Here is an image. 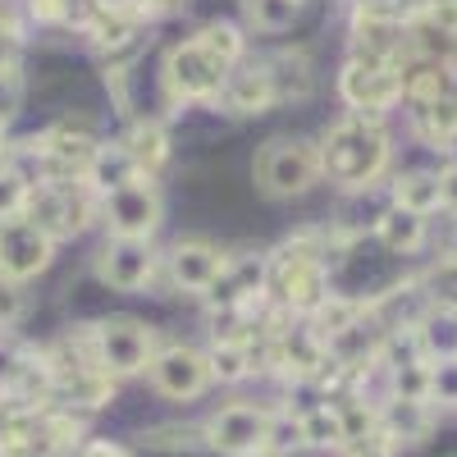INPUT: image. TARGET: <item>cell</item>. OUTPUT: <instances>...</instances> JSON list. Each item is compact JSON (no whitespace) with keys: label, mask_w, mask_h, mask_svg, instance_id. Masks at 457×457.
<instances>
[{"label":"cell","mask_w":457,"mask_h":457,"mask_svg":"<svg viewBox=\"0 0 457 457\" xmlns=\"http://www.w3.org/2000/svg\"><path fill=\"white\" fill-rule=\"evenodd\" d=\"M320 156V174H329V183L338 187H370L379 174L389 165V137L379 129L370 114H348V120H338L325 142L316 146Z\"/></svg>","instance_id":"obj_1"},{"label":"cell","mask_w":457,"mask_h":457,"mask_svg":"<svg viewBox=\"0 0 457 457\" xmlns=\"http://www.w3.org/2000/svg\"><path fill=\"white\" fill-rule=\"evenodd\" d=\"M312 243H316L312 234L307 238H293L275 256V265H270V288L279 293V302H284V307H293V312H307V316L329 297L325 265H320V256H316Z\"/></svg>","instance_id":"obj_2"},{"label":"cell","mask_w":457,"mask_h":457,"mask_svg":"<svg viewBox=\"0 0 457 457\" xmlns=\"http://www.w3.org/2000/svg\"><path fill=\"white\" fill-rule=\"evenodd\" d=\"M256 183L265 187L270 197H297L307 193L320 174V156L312 142H293V137H279V142H265L261 156L252 165Z\"/></svg>","instance_id":"obj_3"},{"label":"cell","mask_w":457,"mask_h":457,"mask_svg":"<svg viewBox=\"0 0 457 457\" xmlns=\"http://www.w3.org/2000/svg\"><path fill=\"white\" fill-rule=\"evenodd\" d=\"M92 353H96V366L120 379V375H137L151 366L156 357V338L142 320H129V316H114V320H101L92 329Z\"/></svg>","instance_id":"obj_4"},{"label":"cell","mask_w":457,"mask_h":457,"mask_svg":"<svg viewBox=\"0 0 457 457\" xmlns=\"http://www.w3.org/2000/svg\"><path fill=\"white\" fill-rule=\"evenodd\" d=\"M23 220H32L42 234L51 238H69L92 220V202H87V187L83 183H69V179H55V183H42L28 193V211Z\"/></svg>","instance_id":"obj_5"},{"label":"cell","mask_w":457,"mask_h":457,"mask_svg":"<svg viewBox=\"0 0 457 457\" xmlns=\"http://www.w3.org/2000/svg\"><path fill=\"white\" fill-rule=\"evenodd\" d=\"M338 92L343 101H348L357 114H375L379 110H389L403 101V64H389V60H357L343 69V79H338Z\"/></svg>","instance_id":"obj_6"},{"label":"cell","mask_w":457,"mask_h":457,"mask_svg":"<svg viewBox=\"0 0 457 457\" xmlns=\"http://www.w3.org/2000/svg\"><path fill=\"white\" fill-rule=\"evenodd\" d=\"M224 79H228V69L197 42V37L174 46L170 60H165V83L179 101H211V96L224 92Z\"/></svg>","instance_id":"obj_7"},{"label":"cell","mask_w":457,"mask_h":457,"mask_svg":"<svg viewBox=\"0 0 457 457\" xmlns=\"http://www.w3.org/2000/svg\"><path fill=\"white\" fill-rule=\"evenodd\" d=\"M55 238L42 234L32 220H0V279L5 284H23L32 275H42L51 265Z\"/></svg>","instance_id":"obj_8"},{"label":"cell","mask_w":457,"mask_h":457,"mask_svg":"<svg viewBox=\"0 0 457 457\" xmlns=\"http://www.w3.org/2000/svg\"><path fill=\"white\" fill-rule=\"evenodd\" d=\"M265 426H270V411H261L252 403H228L206 421V444L228 457H261Z\"/></svg>","instance_id":"obj_9"},{"label":"cell","mask_w":457,"mask_h":457,"mask_svg":"<svg viewBox=\"0 0 457 457\" xmlns=\"http://www.w3.org/2000/svg\"><path fill=\"white\" fill-rule=\"evenodd\" d=\"M105 220L114 228V238H151L161 224V197L156 187H151L146 179H133L129 187H120V193L105 197Z\"/></svg>","instance_id":"obj_10"},{"label":"cell","mask_w":457,"mask_h":457,"mask_svg":"<svg viewBox=\"0 0 457 457\" xmlns=\"http://www.w3.org/2000/svg\"><path fill=\"white\" fill-rule=\"evenodd\" d=\"M151 270H156V252H151L142 238H114V243H105L101 256H96V275H101L110 288H120V293L146 288Z\"/></svg>","instance_id":"obj_11"},{"label":"cell","mask_w":457,"mask_h":457,"mask_svg":"<svg viewBox=\"0 0 457 457\" xmlns=\"http://www.w3.org/2000/svg\"><path fill=\"white\" fill-rule=\"evenodd\" d=\"M211 379V361L193 348H165L151 357V385L165 398H197Z\"/></svg>","instance_id":"obj_12"},{"label":"cell","mask_w":457,"mask_h":457,"mask_svg":"<svg viewBox=\"0 0 457 457\" xmlns=\"http://www.w3.org/2000/svg\"><path fill=\"white\" fill-rule=\"evenodd\" d=\"M261 284H265V261H256V256L252 261H224V270L206 288V297L215 302L220 312H234V307H252Z\"/></svg>","instance_id":"obj_13"},{"label":"cell","mask_w":457,"mask_h":457,"mask_svg":"<svg viewBox=\"0 0 457 457\" xmlns=\"http://www.w3.org/2000/svg\"><path fill=\"white\" fill-rule=\"evenodd\" d=\"M224 270V256L211 247V243H179L170 252V275L179 288H193V293H206Z\"/></svg>","instance_id":"obj_14"},{"label":"cell","mask_w":457,"mask_h":457,"mask_svg":"<svg viewBox=\"0 0 457 457\" xmlns=\"http://www.w3.org/2000/svg\"><path fill=\"white\" fill-rule=\"evenodd\" d=\"M224 105L234 114H261L275 105V87H270V73H265V64H247L238 73H228L224 79Z\"/></svg>","instance_id":"obj_15"},{"label":"cell","mask_w":457,"mask_h":457,"mask_svg":"<svg viewBox=\"0 0 457 457\" xmlns=\"http://www.w3.org/2000/svg\"><path fill=\"white\" fill-rule=\"evenodd\" d=\"M435 426V411L430 403H407V398H389L385 407H379V430H385L394 444H416V439H426Z\"/></svg>","instance_id":"obj_16"},{"label":"cell","mask_w":457,"mask_h":457,"mask_svg":"<svg viewBox=\"0 0 457 457\" xmlns=\"http://www.w3.org/2000/svg\"><path fill=\"white\" fill-rule=\"evenodd\" d=\"M133 179H142L137 174V165H133V156L124 146H96V156H92V165H87V183L96 187V193H120V187H129Z\"/></svg>","instance_id":"obj_17"},{"label":"cell","mask_w":457,"mask_h":457,"mask_svg":"<svg viewBox=\"0 0 457 457\" xmlns=\"http://www.w3.org/2000/svg\"><path fill=\"white\" fill-rule=\"evenodd\" d=\"M265 73H270L275 101H302L312 92V64H307V55H297V51H279L270 64H265Z\"/></svg>","instance_id":"obj_18"},{"label":"cell","mask_w":457,"mask_h":457,"mask_svg":"<svg viewBox=\"0 0 457 457\" xmlns=\"http://www.w3.org/2000/svg\"><path fill=\"white\" fill-rule=\"evenodd\" d=\"M416 133L430 146H448L457 137V92H444L426 105H416Z\"/></svg>","instance_id":"obj_19"},{"label":"cell","mask_w":457,"mask_h":457,"mask_svg":"<svg viewBox=\"0 0 457 457\" xmlns=\"http://www.w3.org/2000/svg\"><path fill=\"white\" fill-rule=\"evenodd\" d=\"M416 338H421V353H426V361L430 357H457V312L453 307H439V312H430V316H421L416 320Z\"/></svg>","instance_id":"obj_20"},{"label":"cell","mask_w":457,"mask_h":457,"mask_svg":"<svg viewBox=\"0 0 457 457\" xmlns=\"http://www.w3.org/2000/svg\"><path fill=\"white\" fill-rule=\"evenodd\" d=\"M375 228H379V243H385L389 252H416V247H421V238H426V220L403 211V206L385 211V215L375 220Z\"/></svg>","instance_id":"obj_21"},{"label":"cell","mask_w":457,"mask_h":457,"mask_svg":"<svg viewBox=\"0 0 457 457\" xmlns=\"http://www.w3.org/2000/svg\"><path fill=\"white\" fill-rule=\"evenodd\" d=\"M394 202L411 215H430L435 206H444V193H439V174H403L394 183Z\"/></svg>","instance_id":"obj_22"},{"label":"cell","mask_w":457,"mask_h":457,"mask_svg":"<svg viewBox=\"0 0 457 457\" xmlns=\"http://www.w3.org/2000/svg\"><path fill=\"white\" fill-rule=\"evenodd\" d=\"M444 92H448L444 64H435V60H416L411 69H403V96H407L411 105H426V101H435V96H444Z\"/></svg>","instance_id":"obj_23"},{"label":"cell","mask_w":457,"mask_h":457,"mask_svg":"<svg viewBox=\"0 0 457 457\" xmlns=\"http://www.w3.org/2000/svg\"><path fill=\"white\" fill-rule=\"evenodd\" d=\"M302 439L312 448H343V411L329 403L302 411Z\"/></svg>","instance_id":"obj_24"},{"label":"cell","mask_w":457,"mask_h":457,"mask_svg":"<svg viewBox=\"0 0 457 457\" xmlns=\"http://www.w3.org/2000/svg\"><path fill=\"white\" fill-rule=\"evenodd\" d=\"M124 151L133 156V165H137V174H151V170H161L165 165V133H161V124H137L133 133H129V142H124Z\"/></svg>","instance_id":"obj_25"},{"label":"cell","mask_w":457,"mask_h":457,"mask_svg":"<svg viewBox=\"0 0 457 457\" xmlns=\"http://www.w3.org/2000/svg\"><path fill=\"white\" fill-rule=\"evenodd\" d=\"M206 361H211V375L224 379V385L252 375V348H247V343H215Z\"/></svg>","instance_id":"obj_26"},{"label":"cell","mask_w":457,"mask_h":457,"mask_svg":"<svg viewBox=\"0 0 457 457\" xmlns=\"http://www.w3.org/2000/svg\"><path fill=\"white\" fill-rule=\"evenodd\" d=\"M197 42H202V46H206L224 69H234V64H238V55H243V37H238V28H234V23H206Z\"/></svg>","instance_id":"obj_27"},{"label":"cell","mask_w":457,"mask_h":457,"mask_svg":"<svg viewBox=\"0 0 457 457\" xmlns=\"http://www.w3.org/2000/svg\"><path fill=\"white\" fill-rule=\"evenodd\" d=\"M389 375H394V398L430 403V361H411V366H398Z\"/></svg>","instance_id":"obj_28"},{"label":"cell","mask_w":457,"mask_h":457,"mask_svg":"<svg viewBox=\"0 0 457 457\" xmlns=\"http://www.w3.org/2000/svg\"><path fill=\"white\" fill-rule=\"evenodd\" d=\"M302 444H307L302 439V416L279 411V416H270V426H265V448L261 453H293Z\"/></svg>","instance_id":"obj_29"},{"label":"cell","mask_w":457,"mask_h":457,"mask_svg":"<svg viewBox=\"0 0 457 457\" xmlns=\"http://www.w3.org/2000/svg\"><path fill=\"white\" fill-rule=\"evenodd\" d=\"M28 193H32V183L14 165L0 170V220H19L28 211Z\"/></svg>","instance_id":"obj_30"},{"label":"cell","mask_w":457,"mask_h":457,"mask_svg":"<svg viewBox=\"0 0 457 457\" xmlns=\"http://www.w3.org/2000/svg\"><path fill=\"white\" fill-rule=\"evenodd\" d=\"M247 14H252L256 28L279 32V28H288L297 19V0H247Z\"/></svg>","instance_id":"obj_31"},{"label":"cell","mask_w":457,"mask_h":457,"mask_svg":"<svg viewBox=\"0 0 457 457\" xmlns=\"http://www.w3.org/2000/svg\"><path fill=\"white\" fill-rule=\"evenodd\" d=\"M430 403L457 407V357L430 361Z\"/></svg>","instance_id":"obj_32"},{"label":"cell","mask_w":457,"mask_h":457,"mask_svg":"<svg viewBox=\"0 0 457 457\" xmlns=\"http://www.w3.org/2000/svg\"><path fill=\"white\" fill-rule=\"evenodd\" d=\"M343 457H394V439L385 430H370L366 439L343 444Z\"/></svg>","instance_id":"obj_33"},{"label":"cell","mask_w":457,"mask_h":457,"mask_svg":"<svg viewBox=\"0 0 457 457\" xmlns=\"http://www.w3.org/2000/svg\"><path fill=\"white\" fill-rule=\"evenodd\" d=\"M202 435H206V430H179V426H170V430H151L146 444H151V448H197Z\"/></svg>","instance_id":"obj_34"},{"label":"cell","mask_w":457,"mask_h":457,"mask_svg":"<svg viewBox=\"0 0 457 457\" xmlns=\"http://www.w3.org/2000/svg\"><path fill=\"white\" fill-rule=\"evenodd\" d=\"M19 312H23V297H19V288L0 279V329L14 325V320H19Z\"/></svg>","instance_id":"obj_35"},{"label":"cell","mask_w":457,"mask_h":457,"mask_svg":"<svg viewBox=\"0 0 457 457\" xmlns=\"http://www.w3.org/2000/svg\"><path fill=\"white\" fill-rule=\"evenodd\" d=\"M14 110H19V83H14V73L5 69L0 73V124H5Z\"/></svg>","instance_id":"obj_36"},{"label":"cell","mask_w":457,"mask_h":457,"mask_svg":"<svg viewBox=\"0 0 457 457\" xmlns=\"http://www.w3.org/2000/svg\"><path fill=\"white\" fill-rule=\"evenodd\" d=\"M32 14L46 23H64V0H32Z\"/></svg>","instance_id":"obj_37"},{"label":"cell","mask_w":457,"mask_h":457,"mask_svg":"<svg viewBox=\"0 0 457 457\" xmlns=\"http://www.w3.org/2000/svg\"><path fill=\"white\" fill-rule=\"evenodd\" d=\"M79 457H129L120 444H105V439H92V444H83L79 448Z\"/></svg>","instance_id":"obj_38"},{"label":"cell","mask_w":457,"mask_h":457,"mask_svg":"<svg viewBox=\"0 0 457 457\" xmlns=\"http://www.w3.org/2000/svg\"><path fill=\"white\" fill-rule=\"evenodd\" d=\"M439 193H444V206H457V165L439 179Z\"/></svg>","instance_id":"obj_39"},{"label":"cell","mask_w":457,"mask_h":457,"mask_svg":"<svg viewBox=\"0 0 457 457\" xmlns=\"http://www.w3.org/2000/svg\"><path fill=\"white\" fill-rule=\"evenodd\" d=\"M183 0H137V14H156V10H174Z\"/></svg>","instance_id":"obj_40"},{"label":"cell","mask_w":457,"mask_h":457,"mask_svg":"<svg viewBox=\"0 0 457 457\" xmlns=\"http://www.w3.org/2000/svg\"><path fill=\"white\" fill-rule=\"evenodd\" d=\"M448 265H453V270H457V234L448 238Z\"/></svg>","instance_id":"obj_41"},{"label":"cell","mask_w":457,"mask_h":457,"mask_svg":"<svg viewBox=\"0 0 457 457\" xmlns=\"http://www.w3.org/2000/svg\"><path fill=\"white\" fill-rule=\"evenodd\" d=\"M0 151H5V124H0Z\"/></svg>","instance_id":"obj_42"},{"label":"cell","mask_w":457,"mask_h":457,"mask_svg":"<svg viewBox=\"0 0 457 457\" xmlns=\"http://www.w3.org/2000/svg\"><path fill=\"white\" fill-rule=\"evenodd\" d=\"M297 5H302V0H297Z\"/></svg>","instance_id":"obj_43"}]
</instances>
